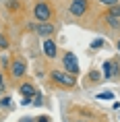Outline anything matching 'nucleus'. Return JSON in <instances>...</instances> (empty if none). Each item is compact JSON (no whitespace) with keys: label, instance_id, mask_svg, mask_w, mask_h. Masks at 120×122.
<instances>
[{"label":"nucleus","instance_id":"obj_1","mask_svg":"<svg viewBox=\"0 0 120 122\" xmlns=\"http://www.w3.org/2000/svg\"><path fill=\"white\" fill-rule=\"evenodd\" d=\"M50 81L54 83V87H58V89H75L77 87V75H73V72L68 71H58V68H54V71H50Z\"/></svg>","mask_w":120,"mask_h":122},{"label":"nucleus","instance_id":"obj_2","mask_svg":"<svg viewBox=\"0 0 120 122\" xmlns=\"http://www.w3.org/2000/svg\"><path fill=\"white\" fill-rule=\"evenodd\" d=\"M33 19L37 21V23H52L54 21V6H52L48 0H35V4H33Z\"/></svg>","mask_w":120,"mask_h":122},{"label":"nucleus","instance_id":"obj_3","mask_svg":"<svg viewBox=\"0 0 120 122\" xmlns=\"http://www.w3.org/2000/svg\"><path fill=\"white\" fill-rule=\"evenodd\" d=\"M101 75L104 81H114L120 77V58H108L101 64Z\"/></svg>","mask_w":120,"mask_h":122},{"label":"nucleus","instance_id":"obj_4","mask_svg":"<svg viewBox=\"0 0 120 122\" xmlns=\"http://www.w3.org/2000/svg\"><path fill=\"white\" fill-rule=\"evenodd\" d=\"M8 75L15 79V81H19L27 75V60L23 56H15L10 60V66H8Z\"/></svg>","mask_w":120,"mask_h":122},{"label":"nucleus","instance_id":"obj_5","mask_svg":"<svg viewBox=\"0 0 120 122\" xmlns=\"http://www.w3.org/2000/svg\"><path fill=\"white\" fill-rule=\"evenodd\" d=\"M27 29L33 31L37 37H44V39L46 37H54V35H56V25H54V23H37V25H35V23H29Z\"/></svg>","mask_w":120,"mask_h":122},{"label":"nucleus","instance_id":"obj_6","mask_svg":"<svg viewBox=\"0 0 120 122\" xmlns=\"http://www.w3.org/2000/svg\"><path fill=\"white\" fill-rule=\"evenodd\" d=\"M89 13V0H70L68 4V15L77 17V19H81L85 15Z\"/></svg>","mask_w":120,"mask_h":122},{"label":"nucleus","instance_id":"obj_7","mask_svg":"<svg viewBox=\"0 0 120 122\" xmlns=\"http://www.w3.org/2000/svg\"><path fill=\"white\" fill-rule=\"evenodd\" d=\"M62 66H64V71L73 72V75H79V72H81L79 62H77V56L73 54V52H64V56H62Z\"/></svg>","mask_w":120,"mask_h":122},{"label":"nucleus","instance_id":"obj_8","mask_svg":"<svg viewBox=\"0 0 120 122\" xmlns=\"http://www.w3.org/2000/svg\"><path fill=\"white\" fill-rule=\"evenodd\" d=\"M44 56L48 58V60H54V58L58 56V46H56V41L52 37L44 39Z\"/></svg>","mask_w":120,"mask_h":122},{"label":"nucleus","instance_id":"obj_9","mask_svg":"<svg viewBox=\"0 0 120 122\" xmlns=\"http://www.w3.org/2000/svg\"><path fill=\"white\" fill-rule=\"evenodd\" d=\"M101 81H104V75H101V71H95V68H91V71L87 72V77L83 79L85 87H89V85H95V83H101Z\"/></svg>","mask_w":120,"mask_h":122},{"label":"nucleus","instance_id":"obj_10","mask_svg":"<svg viewBox=\"0 0 120 122\" xmlns=\"http://www.w3.org/2000/svg\"><path fill=\"white\" fill-rule=\"evenodd\" d=\"M19 93H21V97H31L33 99V95L37 93V89H35V85H33L31 81H23V83L19 85Z\"/></svg>","mask_w":120,"mask_h":122},{"label":"nucleus","instance_id":"obj_11","mask_svg":"<svg viewBox=\"0 0 120 122\" xmlns=\"http://www.w3.org/2000/svg\"><path fill=\"white\" fill-rule=\"evenodd\" d=\"M101 21H104V25H106L108 29H112V31H118L120 19H116V17H112V15H108V13H104V17H101Z\"/></svg>","mask_w":120,"mask_h":122},{"label":"nucleus","instance_id":"obj_12","mask_svg":"<svg viewBox=\"0 0 120 122\" xmlns=\"http://www.w3.org/2000/svg\"><path fill=\"white\" fill-rule=\"evenodd\" d=\"M10 48V39H8L6 33H0V52H4Z\"/></svg>","mask_w":120,"mask_h":122},{"label":"nucleus","instance_id":"obj_13","mask_svg":"<svg viewBox=\"0 0 120 122\" xmlns=\"http://www.w3.org/2000/svg\"><path fill=\"white\" fill-rule=\"evenodd\" d=\"M106 13L112 15V17H116V19H120V2H118V4H114V6H110Z\"/></svg>","mask_w":120,"mask_h":122},{"label":"nucleus","instance_id":"obj_14","mask_svg":"<svg viewBox=\"0 0 120 122\" xmlns=\"http://www.w3.org/2000/svg\"><path fill=\"white\" fill-rule=\"evenodd\" d=\"M104 46H106V39H104V37H97V39H93L91 50H99V48H104Z\"/></svg>","mask_w":120,"mask_h":122},{"label":"nucleus","instance_id":"obj_15","mask_svg":"<svg viewBox=\"0 0 120 122\" xmlns=\"http://www.w3.org/2000/svg\"><path fill=\"white\" fill-rule=\"evenodd\" d=\"M97 99H114L112 91H104V93H97Z\"/></svg>","mask_w":120,"mask_h":122},{"label":"nucleus","instance_id":"obj_16","mask_svg":"<svg viewBox=\"0 0 120 122\" xmlns=\"http://www.w3.org/2000/svg\"><path fill=\"white\" fill-rule=\"evenodd\" d=\"M31 103H33V106H42V93H39V91H37V93H35V95H33Z\"/></svg>","mask_w":120,"mask_h":122},{"label":"nucleus","instance_id":"obj_17","mask_svg":"<svg viewBox=\"0 0 120 122\" xmlns=\"http://www.w3.org/2000/svg\"><path fill=\"white\" fill-rule=\"evenodd\" d=\"M118 2L120 0H99V4H104V6H108V8L114 6V4H118Z\"/></svg>","mask_w":120,"mask_h":122},{"label":"nucleus","instance_id":"obj_18","mask_svg":"<svg viewBox=\"0 0 120 122\" xmlns=\"http://www.w3.org/2000/svg\"><path fill=\"white\" fill-rule=\"evenodd\" d=\"M4 87H6V81H4V72L0 71V91L4 89Z\"/></svg>","mask_w":120,"mask_h":122},{"label":"nucleus","instance_id":"obj_19","mask_svg":"<svg viewBox=\"0 0 120 122\" xmlns=\"http://www.w3.org/2000/svg\"><path fill=\"white\" fill-rule=\"evenodd\" d=\"M21 106H31V97H23L21 99Z\"/></svg>","mask_w":120,"mask_h":122},{"label":"nucleus","instance_id":"obj_20","mask_svg":"<svg viewBox=\"0 0 120 122\" xmlns=\"http://www.w3.org/2000/svg\"><path fill=\"white\" fill-rule=\"evenodd\" d=\"M8 103H10V97H4V99H0V106H2V108H4V106H8Z\"/></svg>","mask_w":120,"mask_h":122},{"label":"nucleus","instance_id":"obj_21","mask_svg":"<svg viewBox=\"0 0 120 122\" xmlns=\"http://www.w3.org/2000/svg\"><path fill=\"white\" fill-rule=\"evenodd\" d=\"M35 122H50V116H39Z\"/></svg>","mask_w":120,"mask_h":122},{"label":"nucleus","instance_id":"obj_22","mask_svg":"<svg viewBox=\"0 0 120 122\" xmlns=\"http://www.w3.org/2000/svg\"><path fill=\"white\" fill-rule=\"evenodd\" d=\"M116 50L120 52V39H118V41H116Z\"/></svg>","mask_w":120,"mask_h":122},{"label":"nucleus","instance_id":"obj_23","mask_svg":"<svg viewBox=\"0 0 120 122\" xmlns=\"http://www.w3.org/2000/svg\"><path fill=\"white\" fill-rule=\"evenodd\" d=\"M75 122H87V120H75Z\"/></svg>","mask_w":120,"mask_h":122},{"label":"nucleus","instance_id":"obj_24","mask_svg":"<svg viewBox=\"0 0 120 122\" xmlns=\"http://www.w3.org/2000/svg\"><path fill=\"white\" fill-rule=\"evenodd\" d=\"M118 33H120V25H118Z\"/></svg>","mask_w":120,"mask_h":122},{"label":"nucleus","instance_id":"obj_25","mask_svg":"<svg viewBox=\"0 0 120 122\" xmlns=\"http://www.w3.org/2000/svg\"><path fill=\"white\" fill-rule=\"evenodd\" d=\"M0 2H2V0H0Z\"/></svg>","mask_w":120,"mask_h":122}]
</instances>
